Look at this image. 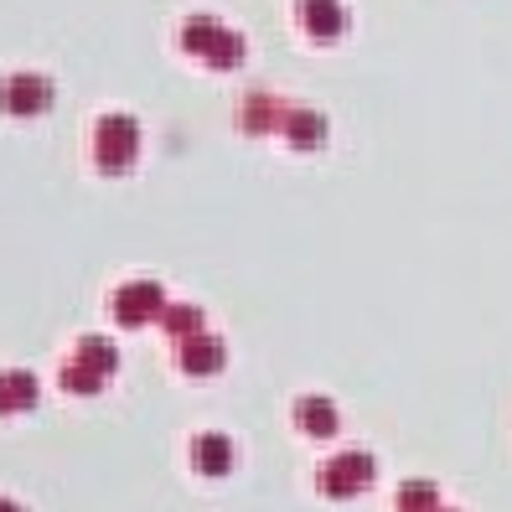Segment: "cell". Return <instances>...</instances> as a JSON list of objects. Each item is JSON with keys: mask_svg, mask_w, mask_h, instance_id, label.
<instances>
[{"mask_svg": "<svg viewBox=\"0 0 512 512\" xmlns=\"http://www.w3.org/2000/svg\"><path fill=\"white\" fill-rule=\"evenodd\" d=\"M187 368H192V373L223 368V347H218V342H197V347H187Z\"/></svg>", "mask_w": 512, "mask_h": 512, "instance_id": "5", "label": "cell"}, {"mask_svg": "<svg viewBox=\"0 0 512 512\" xmlns=\"http://www.w3.org/2000/svg\"><path fill=\"white\" fill-rule=\"evenodd\" d=\"M300 11H306L316 37H337L342 26H347V11L337 6V0H300Z\"/></svg>", "mask_w": 512, "mask_h": 512, "instance_id": "2", "label": "cell"}, {"mask_svg": "<svg viewBox=\"0 0 512 512\" xmlns=\"http://www.w3.org/2000/svg\"><path fill=\"white\" fill-rule=\"evenodd\" d=\"M197 471H228V440L223 435H197Z\"/></svg>", "mask_w": 512, "mask_h": 512, "instance_id": "3", "label": "cell"}, {"mask_svg": "<svg viewBox=\"0 0 512 512\" xmlns=\"http://www.w3.org/2000/svg\"><path fill=\"white\" fill-rule=\"evenodd\" d=\"M156 295H161L156 285H140V290L130 285V290H119V300H114V311H119V321H140L135 311H145V306H150V300H156Z\"/></svg>", "mask_w": 512, "mask_h": 512, "instance_id": "4", "label": "cell"}, {"mask_svg": "<svg viewBox=\"0 0 512 512\" xmlns=\"http://www.w3.org/2000/svg\"><path fill=\"white\" fill-rule=\"evenodd\" d=\"M0 104L11 114H37L47 104V83L42 78H6L0 83Z\"/></svg>", "mask_w": 512, "mask_h": 512, "instance_id": "1", "label": "cell"}, {"mask_svg": "<svg viewBox=\"0 0 512 512\" xmlns=\"http://www.w3.org/2000/svg\"><path fill=\"white\" fill-rule=\"evenodd\" d=\"M78 352H83V363H88V368H94V363H99L104 373L114 368V347H109V342H83Z\"/></svg>", "mask_w": 512, "mask_h": 512, "instance_id": "7", "label": "cell"}, {"mask_svg": "<svg viewBox=\"0 0 512 512\" xmlns=\"http://www.w3.org/2000/svg\"><path fill=\"white\" fill-rule=\"evenodd\" d=\"M295 419H306V425H311L316 435H326V430H331V409H326L321 399H300V409H295Z\"/></svg>", "mask_w": 512, "mask_h": 512, "instance_id": "6", "label": "cell"}]
</instances>
